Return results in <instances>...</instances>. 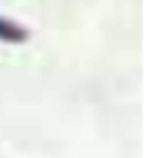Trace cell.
<instances>
[{
	"label": "cell",
	"instance_id": "obj_1",
	"mask_svg": "<svg viewBox=\"0 0 155 158\" xmlns=\"http://www.w3.org/2000/svg\"><path fill=\"white\" fill-rule=\"evenodd\" d=\"M0 39H9V42H21V39H24V30H18V27L6 24V21H0Z\"/></svg>",
	"mask_w": 155,
	"mask_h": 158
}]
</instances>
